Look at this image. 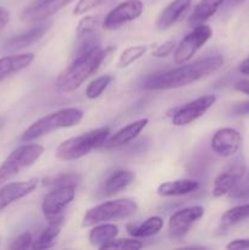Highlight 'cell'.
I'll use <instances>...</instances> for the list:
<instances>
[{
  "label": "cell",
  "mask_w": 249,
  "mask_h": 250,
  "mask_svg": "<svg viewBox=\"0 0 249 250\" xmlns=\"http://www.w3.org/2000/svg\"><path fill=\"white\" fill-rule=\"evenodd\" d=\"M224 61L222 55H214L192 63H183L173 70L151 75L144 82V88L148 90H170L186 87L216 72L222 67Z\"/></svg>",
  "instance_id": "6da1fadb"
},
{
  "label": "cell",
  "mask_w": 249,
  "mask_h": 250,
  "mask_svg": "<svg viewBox=\"0 0 249 250\" xmlns=\"http://www.w3.org/2000/svg\"><path fill=\"white\" fill-rule=\"evenodd\" d=\"M114 48H107L103 50L98 48L85 55L73 59V62L59 76L56 81V87L62 93L75 92L89 77H92L103 65L106 62V58Z\"/></svg>",
  "instance_id": "7a4b0ae2"
},
{
  "label": "cell",
  "mask_w": 249,
  "mask_h": 250,
  "mask_svg": "<svg viewBox=\"0 0 249 250\" xmlns=\"http://www.w3.org/2000/svg\"><path fill=\"white\" fill-rule=\"evenodd\" d=\"M83 116L84 114L82 110L76 109V107H65V109L54 111L33 122L22 133L21 141L24 143H29L58 129L77 126L82 121Z\"/></svg>",
  "instance_id": "3957f363"
},
{
  "label": "cell",
  "mask_w": 249,
  "mask_h": 250,
  "mask_svg": "<svg viewBox=\"0 0 249 250\" xmlns=\"http://www.w3.org/2000/svg\"><path fill=\"white\" fill-rule=\"evenodd\" d=\"M110 136L109 127L92 129L80 136L63 141L56 149V158L62 161H75L104 146Z\"/></svg>",
  "instance_id": "277c9868"
},
{
  "label": "cell",
  "mask_w": 249,
  "mask_h": 250,
  "mask_svg": "<svg viewBox=\"0 0 249 250\" xmlns=\"http://www.w3.org/2000/svg\"><path fill=\"white\" fill-rule=\"evenodd\" d=\"M137 210L138 204L129 198L109 200L87 210L83 216L82 227H90L102 222L124 220L132 216Z\"/></svg>",
  "instance_id": "5b68a950"
},
{
  "label": "cell",
  "mask_w": 249,
  "mask_h": 250,
  "mask_svg": "<svg viewBox=\"0 0 249 250\" xmlns=\"http://www.w3.org/2000/svg\"><path fill=\"white\" fill-rule=\"evenodd\" d=\"M43 153L44 146L41 144H24L12 150L0 165V186L37 163Z\"/></svg>",
  "instance_id": "8992f818"
},
{
  "label": "cell",
  "mask_w": 249,
  "mask_h": 250,
  "mask_svg": "<svg viewBox=\"0 0 249 250\" xmlns=\"http://www.w3.org/2000/svg\"><path fill=\"white\" fill-rule=\"evenodd\" d=\"M76 197V186L68 185L53 188L44 197L42 211L48 222L56 221L65 217V209Z\"/></svg>",
  "instance_id": "52a82bcc"
},
{
  "label": "cell",
  "mask_w": 249,
  "mask_h": 250,
  "mask_svg": "<svg viewBox=\"0 0 249 250\" xmlns=\"http://www.w3.org/2000/svg\"><path fill=\"white\" fill-rule=\"evenodd\" d=\"M211 36L212 29L209 26L204 23L195 26L193 31L189 32L175 49L173 62L176 65L187 63L197 54V51L200 50L207 44V42L211 38Z\"/></svg>",
  "instance_id": "ba28073f"
},
{
  "label": "cell",
  "mask_w": 249,
  "mask_h": 250,
  "mask_svg": "<svg viewBox=\"0 0 249 250\" xmlns=\"http://www.w3.org/2000/svg\"><path fill=\"white\" fill-rule=\"evenodd\" d=\"M98 48H100L99 19L95 16L83 17L76 29L75 59Z\"/></svg>",
  "instance_id": "9c48e42d"
},
{
  "label": "cell",
  "mask_w": 249,
  "mask_h": 250,
  "mask_svg": "<svg viewBox=\"0 0 249 250\" xmlns=\"http://www.w3.org/2000/svg\"><path fill=\"white\" fill-rule=\"evenodd\" d=\"M216 95L207 94L197 98L187 104L173 109V114H171V121L173 126L182 127L192 124L195 120L200 119L212 105L216 102Z\"/></svg>",
  "instance_id": "30bf717a"
},
{
  "label": "cell",
  "mask_w": 249,
  "mask_h": 250,
  "mask_svg": "<svg viewBox=\"0 0 249 250\" xmlns=\"http://www.w3.org/2000/svg\"><path fill=\"white\" fill-rule=\"evenodd\" d=\"M143 10L144 4L142 0H124L107 12L103 27L110 31L120 28L124 24L138 19L143 14Z\"/></svg>",
  "instance_id": "8fae6325"
},
{
  "label": "cell",
  "mask_w": 249,
  "mask_h": 250,
  "mask_svg": "<svg viewBox=\"0 0 249 250\" xmlns=\"http://www.w3.org/2000/svg\"><path fill=\"white\" fill-rule=\"evenodd\" d=\"M72 1L75 0H36L23 10L21 19L28 23L43 22Z\"/></svg>",
  "instance_id": "7c38bea8"
},
{
  "label": "cell",
  "mask_w": 249,
  "mask_h": 250,
  "mask_svg": "<svg viewBox=\"0 0 249 250\" xmlns=\"http://www.w3.org/2000/svg\"><path fill=\"white\" fill-rule=\"evenodd\" d=\"M204 216V208L200 205L188 207L178 210L171 215L168 221V231L175 238H182L190 229V227Z\"/></svg>",
  "instance_id": "4fadbf2b"
},
{
  "label": "cell",
  "mask_w": 249,
  "mask_h": 250,
  "mask_svg": "<svg viewBox=\"0 0 249 250\" xmlns=\"http://www.w3.org/2000/svg\"><path fill=\"white\" fill-rule=\"evenodd\" d=\"M246 164L242 159L233 161V164L228 166L225 171H222L214 181L212 186V197L221 198L229 194L234 186L237 185L242 176L246 172Z\"/></svg>",
  "instance_id": "5bb4252c"
},
{
  "label": "cell",
  "mask_w": 249,
  "mask_h": 250,
  "mask_svg": "<svg viewBox=\"0 0 249 250\" xmlns=\"http://www.w3.org/2000/svg\"><path fill=\"white\" fill-rule=\"evenodd\" d=\"M242 146V136L233 128H220L211 138V149L221 158H229L238 153Z\"/></svg>",
  "instance_id": "9a60e30c"
},
{
  "label": "cell",
  "mask_w": 249,
  "mask_h": 250,
  "mask_svg": "<svg viewBox=\"0 0 249 250\" xmlns=\"http://www.w3.org/2000/svg\"><path fill=\"white\" fill-rule=\"evenodd\" d=\"M38 186L37 178L22 181V182H11L2 185L0 187V211L22 198L27 197L36 190Z\"/></svg>",
  "instance_id": "2e32d148"
},
{
  "label": "cell",
  "mask_w": 249,
  "mask_h": 250,
  "mask_svg": "<svg viewBox=\"0 0 249 250\" xmlns=\"http://www.w3.org/2000/svg\"><path fill=\"white\" fill-rule=\"evenodd\" d=\"M134 180H136V175L133 171L124 170V168L115 170L107 176L106 180L103 183L100 188V195L106 198L114 197L128 188Z\"/></svg>",
  "instance_id": "e0dca14e"
},
{
  "label": "cell",
  "mask_w": 249,
  "mask_h": 250,
  "mask_svg": "<svg viewBox=\"0 0 249 250\" xmlns=\"http://www.w3.org/2000/svg\"><path fill=\"white\" fill-rule=\"evenodd\" d=\"M148 119H139L131 122V124H128L127 126L119 129V131L115 134H112L111 137H109V138L106 139V142L104 143V146H103V148L114 149L126 146L129 142L136 139L137 137L139 136V133L148 126Z\"/></svg>",
  "instance_id": "ac0fdd59"
},
{
  "label": "cell",
  "mask_w": 249,
  "mask_h": 250,
  "mask_svg": "<svg viewBox=\"0 0 249 250\" xmlns=\"http://www.w3.org/2000/svg\"><path fill=\"white\" fill-rule=\"evenodd\" d=\"M49 28H50V24L49 23L41 24V26L33 27L29 31L24 32V33L12 37V38L7 39L5 42L4 50L7 51V53H17L20 50H23V49L31 46L32 44L41 41L44 37V34L48 32Z\"/></svg>",
  "instance_id": "d6986e66"
},
{
  "label": "cell",
  "mask_w": 249,
  "mask_h": 250,
  "mask_svg": "<svg viewBox=\"0 0 249 250\" xmlns=\"http://www.w3.org/2000/svg\"><path fill=\"white\" fill-rule=\"evenodd\" d=\"M192 5V0H172L159 15L156 28L160 31L171 28L186 15Z\"/></svg>",
  "instance_id": "ffe728a7"
},
{
  "label": "cell",
  "mask_w": 249,
  "mask_h": 250,
  "mask_svg": "<svg viewBox=\"0 0 249 250\" xmlns=\"http://www.w3.org/2000/svg\"><path fill=\"white\" fill-rule=\"evenodd\" d=\"M34 60L32 53L12 54L0 59V82L28 67Z\"/></svg>",
  "instance_id": "44dd1931"
},
{
  "label": "cell",
  "mask_w": 249,
  "mask_h": 250,
  "mask_svg": "<svg viewBox=\"0 0 249 250\" xmlns=\"http://www.w3.org/2000/svg\"><path fill=\"white\" fill-rule=\"evenodd\" d=\"M199 188V183L195 180H176L161 183L158 187V194L161 197H183L190 194Z\"/></svg>",
  "instance_id": "7402d4cb"
},
{
  "label": "cell",
  "mask_w": 249,
  "mask_h": 250,
  "mask_svg": "<svg viewBox=\"0 0 249 250\" xmlns=\"http://www.w3.org/2000/svg\"><path fill=\"white\" fill-rule=\"evenodd\" d=\"M225 0H200L188 19L189 26H198L214 16L217 10L224 5Z\"/></svg>",
  "instance_id": "603a6c76"
},
{
  "label": "cell",
  "mask_w": 249,
  "mask_h": 250,
  "mask_svg": "<svg viewBox=\"0 0 249 250\" xmlns=\"http://www.w3.org/2000/svg\"><path fill=\"white\" fill-rule=\"evenodd\" d=\"M63 221H65V217L60 220H56V221L49 222V225L43 229V232L39 234L38 238H37L36 241H33L32 249L43 250L54 247V244L56 243V239H58L59 234H60L61 229H62Z\"/></svg>",
  "instance_id": "cb8c5ba5"
},
{
  "label": "cell",
  "mask_w": 249,
  "mask_h": 250,
  "mask_svg": "<svg viewBox=\"0 0 249 250\" xmlns=\"http://www.w3.org/2000/svg\"><path fill=\"white\" fill-rule=\"evenodd\" d=\"M164 220L160 216H151L139 225H128L127 232L134 238H148L163 229Z\"/></svg>",
  "instance_id": "d4e9b609"
},
{
  "label": "cell",
  "mask_w": 249,
  "mask_h": 250,
  "mask_svg": "<svg viewBox=\"0 0 249 250\" xmlns=\"http://www.w3.org/2000/svg\"><path fill=\"white\" fill-rule=\"evenodd\" d=\"M119 234V227L114 224H106V222H102V224L94 225L92 231L89 232V242L92 246L102 248L104 244L110 242L111 239L116 238Z\"/></svg>",
  "instance_id": "484cf974"
},
{
  "label": "cell",
  "mask_w": 249,
  "mask_h": 250,
  "mask_svg": "<svg viewBox=\"0 0 249 250\" xmlns=\"http://www.w3.org/2000/svg\"><path fill=\"white\" fill-rule=\"evenodd\" d=\"M249 220V203L248 204L237 205L225 211L221 216L222 229H229L232 226L241 224Z\"/></svg>",
  "instance_id": "4316f807"
},
{
  "label": "cell",
  "mask_w": 249,
  "mask_h": 250,
  "mask_svg": "<svg viewBox=\"0 0 249 250\" xmlns=\"http://www.w3.org/2000/svg\"><path fill=\"white\" fill-rule=\"evenodd\" d=\"M112 81H114V77L110 75H104L95 78L94 81H92V82L88 84L87 89H85V97L90 100L97 99V98H99L100 95L105 92V89L111 84Z\"/></svg>",
  "instance_id": "83f0119b"
},
{
  "label": "cell",
  "mask_w": 249,
  "mask_h": 250,
  "mask_svg": "<svg viewBox=\"0 0 249 250\" xmlns=\"http://www.w3.org/2000/svg\"><path fill=\"white\" fill-rule=\"evenodd\" d=\"M148 50L146 45H133L124 50V53L120 55L119 59V67H127L136 62L138 59H141Z\"/></svg>",
  "instance_id": "f1b7e54d"
},
{
  "label": "cell",
  "mask_w": 249,
  "mask_h": 250,
  "mask_svg": "<svg viewBox=\"0 0 249 250\" xmlns=\"http://www.w3.org/2000/svg\"><path fill=\"white\" fill-rule=\"evenodd\" d=\"M144 247L143 242L138 241V238H114L102 247V250L105 249H120V250H139Z\"/></svg>",
  "instance_id": "f546056e"
},
{
  "label": "cell",
  "mask_w": 249,
  "mask_h": 250,
  "mask_svg": "<svg viewBox=\"0 0 249 250\" xmlns=\"http://www.w3.org/2000/svg\"><path fill=\"white\" fill-rule=\"evenodd\" d=\"M81 181V176L77 173H62V175H59L56 177L51 178H45L43 182L44 186L46 187H62V186H68L73 185L76 186Z\"/></svg>",
  "instance_id": "4dcf8cb0"
},
{
  "label": "cell",
  "mask_w": 249,
  "mask_h": 250,
  "mask_svg": "<svg viewBox=\"0 0 249 250\" xmlns=\"http://www.w3.org/2000/svg\"><path fill=\"white\" fill-rule=\"evenodd\" d=\"M228 195L233 198V199H246V198H249V168L246 170L244 175L237 182V185L234 186V188L229 192Z\"/></svg>",
  "instance_id": "1f68e13d"
},
{
  "label": "cell",
  "mask_w": 249,
  "mask_h": 250,
  "mask_svg": "<svg viewBox=\"0 0 249 250\" xmlns=\"http://www.w3.org/2000/svg\"><path fill=\"white\" fill-rule=\"evenodd\" d=\"M103 2V0H78V2L76 4V6L73 7L72 14L75 16H80V15L87 14L90 10L95 9L97 6H99Z\"/></svg>",
  "instance_id": "d6a6232c"
},
{
  "label": "cell",
  "mask_w": 249,
  "mask_h": 250,
  "mask_svg": "<svg viewBox=\"0 0 249 250\" xmlns=\"http://www.w3.org/2000/svg\"><path fill=\"white\" fill-rule=\"evenodd\" d=\"M32 244H33V237L29 232H24V233L20 234L19 237L12 241V243L10 244L9 248L12 250H21V249H28L32 248Z\"/></svg>",
  "instance_id": "836d02e7"
},
{
  "label": "cell",
  "mask_w": 249,
  "mask_h": 250,
  "mask_svg": "<svg viewBox=\"0 0 249 250\" xmlns=\"http://www.w3.org/2000/svg\"><path fill=\"white\" fill-rule=\"evenodd\" d=\"M175 45L176 44L173 41L164 42L163 44H160V45H158L155 49H154L151 55H153L154 58H158V59L166 58V56H168L173 50H175Z\"/></svg>",
  "instance_id": "e575fe53"
},
{
  "label": "cell",
  "mask_w": 249,
  "mask_h": 250,
  "mask_svg": "<svg viewBox=\"0 0 249 250\" xmlns=\"http://www.w3.org/2000/svg\"><path fill=\"white\" fill-rule=\"evenodd\" d=\"M229 112L233 116H249V100L233 103L229 107Z\"/></svg>",
  "instance_id": "d590c367"
},
{
  "label": "cell",
  "mask_w": 249,
  "mask_h": 250,
  "mask_svg": "<svg viewBox=\"0 0 249 250\" xmlns=\"http://www.w3.org/2000/svg\"><path fill=\"white\" fill-rule=\"evenodd\" d=\"M227 249H249V239L239 238L229 242L226 246Z\"/></svg>",
  "instance_id": "8d00e7d4"
},
{
  "label": "cell",
  "mask_w": 249,
  "mask_h": 250,
  "mask_svg": "<svg viewBox=\"0 0 249 250\" xmlns=\"http://www.w3.org/2000/svg\"><path fill=\"white\" fill-rule=\"evenodd\" d=\"M10 21V12L5 7L0 6V29L4 28Z\"/></svg>",
  "instance_id": "74e56055"
},
{
  "label": "cell",
  "mask_w": 249,
  "mask_h": 250,
  "mask_svg": "<svg viewBox=\"0 0 249 250\" xmlns=\"http://www.w3.org/2000/svg\"><path fill=\"white\" fill-rule=\"evenodd\" d=\"M234 89L243 93V94L249 95V80H243L237 82L236 84H234Z\"/></svg>",
  "instance_id": "f35d334b"
},
{
  "label": "cell",
  "mask_w": 249,
  "mask_h": 250,
  "mask_svg": "<svg viewBox=\"0 0 249 250\" xmlns=\"http://www.w3.org/2000/svg\"><path fill=\"white\" fill-rule=\"evenodd\" d=\"M238 71L242 73V75L249 76V55L242 61L241 65H239L238 67Z\"/></svg>",
  "instance_id": "ab89813d"
},
{
  "label": "cell",
  "mask_w": 249,
  "mask_h": 250,
  "mask_svg": "<svg viewBox=\"0 0 249 250\" xmlns=\"http://www.w3.org/2000/svg\"><path fill=\"white\" fill-rule=\"evenodd\" d=\"M244 0H225L224 5H226V6L228 7H233V6H237V5L242 4Z\"/></svg>",
  "instance_id": "60d3db41"
},
{
  "label": "cell",
  "mask_w": 249,
  "mask_h": 250,
  "mask_svg": "<svg viewBox=\"0 0 249 250\" xmlns=\"http://www.w3.org/2000/svg\"><path fill=\"white\" fill-rule=\"evenodd\" d=\"M0 126H1V124H0Z\"/></svg>",
  "instance_id": "b9f144b4"
}]
</instances>
